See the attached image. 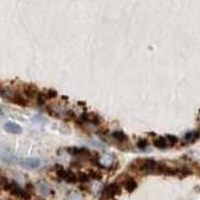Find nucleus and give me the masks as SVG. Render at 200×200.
Returning a JSON list of instances; mask_svg holds the SVG:
<instances>
[{
  "instance_id": "15",
  "label": "nucleus",
  "mask_w": 200,
  "mask_h": 200,
  "mask_svg": "<svg viewBox=\"0 0 200 200\" xmlns=\"http://www.w3.org/2000/svg\"><path fill=\"white\" fill-rule=\"evenodd\" d=\"M138 145H139L140 148H143V146H145V141H140V143H139Z\"/></svg>"
},
{
  "instance_id": "8",
  "label": "nucleus",
  "mask_w": 200,
  "mask_h": 200,
  "mask_svg": "<svg viewBox=\"0 0 200 200\" xmlns=\"http://www.w3.org/2000/svg\"><path fill=\"white\" fill-rule=\"evenodd\" d=\"M68 151L73 155H85L89 153L88 149H84V148H70Z\"/></svg>"
},
{
  "instance_id": "7",
  "label": "nucleus",
  "mask_w": 200,
  "mask_h": 200,
  "mask_svg": "<svg viewBox=\"0 0 200 200\" xmlns=\"http://www.w3.org/2000/svg\"><path fill=\"white\" fill-rule=\"evenodd\" d=\"M143 168H144L145 170H153V169L156 168V161L153 160V159H146V160H144V163H143Z\"/></svg>"
},
{
  "instance_id": "13",
  "label": "nucleus",
  "mask_w": 200,
  "mask_h": 200,
  "mask_svg": "<svg viewBox=\"0 0 200 200\" xmlns=\"http://www.w3.org/2000/svg\"><path fill=\"white\" fill-rule=\"evenodd\" d=\"M195 137H196L195 133H189V134H186V135H185V139H186V140H193Z\"/></svg>"
},
{
  "instance_id": "3",
  "label": "nucleus",
  "mask_w": 200,
  "mask_h": 200,
  "mask_svg": "<svg viewBox=\"0 0 200 200\" xmlns=\"http://www.w3.org/2000/svg\"><path fill=\"white\" fill-rule=\"evenodd\" d=\"M5 130L8 133H11V134H20L21 133V126L18 125L16 123H13V121H9L5 124Z\"/></svg>"
},
{
  "instance_id": "9",
  "label": "nucleus",
  "mask_w": 200,
  "mask_h": 200,
  "mask_svg": "<svg viewBox=\"0 0 200 200\" xmlns=\"http://www.w3.org/2000/svg\"><path fill=\"white\" fill-rule=\"evenodd\" d=\"M154 144H155V146H158V148H166L169 145V143H168V140L166 139H156L155 141H154Z\"/></svg>"
},
{
  "instance_id": "14",
  "label": "nucleus",
  "mask_w": 200,
  "mask_h": 200,
  "mask_svg": "<svg viewBox=\"0 0 200 200\" xmlns=\"http://www.w3.org/2000/svg\"><path fill=\"white\" fill-rule=\"evenodd\" d=\"M79 179H80V181H88V180H89V176H88V175L81 174V175L79 176Z\"/></svg>"
},
{
  "instance_id": "2",
  "label": "nucleus",
  "mask_w": 200,
  "mask_h": 200,
  "mask_svg": "<svg viewBox=\"0 0 200 200\" xmlns=\"http://www.w3.org/2000/svg\"><path fill=\"white\" fill-rule=\"evenodd\" d=\"M56 169H59V170H58V175H59V178L64 179L65 181H68V183H75V181L78 180L76 175H74V174H73V173H70V172L64 170V169L61 168V166H56Z\"/></svg>"
},
{
  "instance_id": "1",
  "label": "nucleus",
  "mask_w": 200,
  "mask_h": 200,
  "mask_svg": "<svg viewBox=\"0 0 200 200\" xmlns=\"http://www.w3.org/2000/svg\"><path fill=\"white\" fill-rule=\"evenodd\" d=\"M5 188L11 193V194H14V195H16V196H19V198H21V199H29V195L18 185V184H15V183H8L7 185H5Z\"/></svg>"
},
{
  "instance_id": "10",
  "label": "nucleus",
  "mask_w": 200,
  "mask_h": 200,
  "mask_svg": "<svg viewBox=\"0 0 200 200\" xmlns=\"http://www.w3.org/2000/svg\"><path fill=\"white\" fill-rule=\"evenodd\" d=\"M125 188H126V190L131 191V190H134V189L137 188V183L133 180V179H129V180L126 181V184H125Z\"/></svg>"
},
{
  "instance_id": "12",
  "label": "nucleus",
  "mask_w": 200,
  "mask_h": 200,
  "mask_svg": "<svg viewBox=\"0 0 200 200\" xmlns=\"http://www.w3.org/2000/svg\"><path fill=\"white\" fill-rule=\"evenodd\" d=\"M55 96H56V91L55 90H49L46 93V98L48 99H51V98H55Z\"/></svg>"
},
{
  "instance_id": "11",
  "label": "nucleus",
  "mask_w": 200,
  "mask_h": 200,
  "mask_svg": "<svg viewBox=\"0 0 200 200\" xmlns=\"http://www.w3.org/2000/svg\"><path fill=\"white\" fill-rule=\"evenodd\" d=\"M113 137L116 139V140H125L126 139V137H125V134L123 131H114L113 133Z\"/></svg>"
},
{
  "instance_id": "5",
  "label": "nucleus",
  "mask_w": 200,
  "mask_h": 200,
  "mask_svg": "<svg viewBox=\"0 0 200 200\" xmlns=\"http://www.w3.org/2000/svg\"><path fill=\"white\" fill-rule=\"evenodd\" d=\"M24 94H25L28 98H38V95H39V93H38L37 88H34V86H30V85L25 86Z\"/></svg>"
},
{
  "instance_id": "4",
  "label": "nucleus",
  "mask_w": 200,
  "mask_h": 200,
  "mask_svg": "<svg viewBox=\"0 0 200 200\" xmlns=\"http://www.w3.org/2000/svg\"><path fill=\"white\" fill-rule=\"evenodd\" d=\"M21 165L26 166V168H30V169H35V168H39L40 161L38 159H25L21 161Z\"/></svg>"
},
{
  "instance_id": "6",
  "label": "nucleus",
  "mask_w": 200,
  "mask_h": 200,
  "mask_svg": "<svg viewBox=\"0 0 200 200\" xmlns=\"http://www.w3.org/2000/svg\"><path fill=\"white\" fill-rule=\"evenodd\" d=\"M118 190H119V186H118L116 184H110V185H108V186L105 188L104 194L108 195V196H113V195H115V194L118 193Z\"/></svg>"
}]
</instances>
